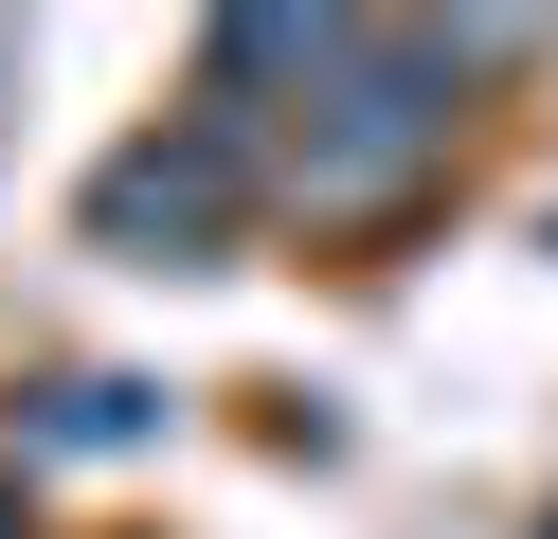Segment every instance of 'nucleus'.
I'll use <instances>...</instances> for the list:
<instances>
[{"label": "nucleus", "instance_id": "obj_1", "mask_svg": "<svg viewBox=\"0 0 558 539\" xmlns=\"http://www.w3.org/2000/svg\"><path fill=\"white\" fill-rule=\"evenodd\" d=\"M90 234H109V252H145V234L162 252H217L234 234V144H198V126L181 144H126V162L90 180Z\"/></svg>", "mask_w": 558, "mask_h": 539}, {"label": "nucleus", "instance_id": "obj_2", "mask_svg": "<svg viewBox=\"0 0 558 539\" xmlns=\"http://www.w3.org/2000/svg\"><path fill=\"white\" fill-rule=\"evenodd\" d=\"M37 431H54V450H126V431H145V395H126V378H73Z\"/></svg>", "mask_w": 558, "mask_h": 539}]
</instances>
